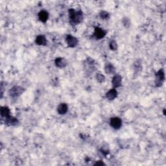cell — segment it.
Returning a JSON list of instances; mask_svg holds the SVG:
<instances>
[{
    "mask_svg": "<svg viewBox=\"0 0 166 166\" xmlns=\"http://www.w3.org/2000/svg\"><path fill=\"white\" fill-rule=\"evenodd\" d=\"M69 14L71 21L75 24L81 23L83 20V13L81 11H75L74 9H70Z\"/></svg>",
    "mask_w": 166,
    "mask_h": 166,
    "instance_id": "cell-1",
    "label": "cell"
},
{
    "mask_svg": "<svg viewBox=\"0 0 166 166\" xmlns=\"http://www.w3.org/2000/svg\"><path fill=\"white\" fill-rule=\"evenodd\" d=\"M25 90L23 88L20 87V86H15L14 87H12L11 90H9V95L12 98H16L20 96L22 93L24 92Z\"/></svg>",
    "mask_w": 166,
    "mask_h": 166,
    "instance_id": "cell-2",
    "label": "cell"
},
{
    "mask_svg": "<svg viewBox=\"0 0 166 166\" xmlns=\"http://www.w3.org/2000/svg\"><path fill=\"white\" fill-rule=\"evenodd\" d=\"M165 80V73L163 70H160L158 71L156 74V80H155V85L157 87H160L162 86L163 81Z\"/></svg>",
    "mask_w": 166,
    "mask_h": 166,
    "instance_id": "cell-3",
    "label": "cell"
},
{
    "mask_svg": "<svg viewBox=\"0 0 166 166\" xmlns=\"http://www.w3.org/2000/svg\"><path fill=\"white\" fill-rule=\"evenodd\" d=\"M110 126L114 129L118 130L122 126V121H121V119L120 118L118 117H114L110 119Z\"/></svg>",
    "mask_w": 166,
    "mask_h": 166,
    "instance_id": "cell-4",
    "label": "cell"
},
{
    "mask_svg": "<svg viewBox=\"0 0 166 166\" xmlns=\"http://www.w3.org/2000/svg\"><path fill=\"white\" fill-rule=\"evenodd\" d=\"M67 45L70 48H75L78 44V40L71 35H67L66 38Z\"/></svg>",
    "mask_w": 166,
    "mask_h": 166,
    "instance_id": "cell-5",
    "label": "cell"
},
{
    "mask_svg": "<svg viewBox=\"0 0 166 166\" xmlns=\"http://www.w3.org/2000/svg\"><path fill=\"white\" fill-rule=\"evenodd\" d=\"M106 31L103 30L100 27H95V31H94V36L96 39L100 40L106 36Z\"/></svg>",
    "mask_w": 166,
    "mask_h": 166,
    "instance_id": "cell-6",
    "label": "cell"
},
{
    "mask_svg": "<svg viewBox=\"0 0 166 166\" xmlns=\"http://www.w3.org/2000/svg\"><path fill=\"white\" fill-rule=\"evenodd\" d=\"M121 82H122V78H121V76L120 75L117 74V75L114 76L112 81L113 88H116L120 87V86H121Z\"/></svg>",
    "mask_w": 166,
    "mask_h": 166,
    "instance_id": "cell-7",
    "label": "cell"
},
{
    "mask_svg": "<svg viewBox=\"0 0 166 166\" xmlns=\"http://www.w3.org/2000/svg\"><path fill=\"white\" fill-rule=\"evenodd\" d=\"M5 123L7 125H9V126H15L16 125H18V124L19 123V121L16 118L10 116L9 117L5 118Z\"/></svg>",
    "mask_w": 166,
    "mask_h": 166,
    "instance_id": "cell-8",
    "label": "cell"
},
{
    "mask_svg": "<svg viewBox=\"0 0 166 166\" xmlns=\"http://www.w3.org/2000/svg\"><path fill=\"white\" fill-rule=\"evenodd\" d=\"M38 18L39 20L43 22V23H45L49 18V13L45 10H42L38 13Z\"/></svg>",
    "mask_w": 166,
    "mask_h": 166,
    "instance_id": "cell-9",
    "label": "cell"
},
{
    "mask_svg": "<svg viewBox=\"0 0 166 166\" xmlns=\"http://www.w3.org/2000/svg\"><path fill=\"white\" fill-rule=\"evenodd\" d=\"M106 97L108 100L112 101L118 97V91L114 88L111 89V90L107 91V93L106 94Z\"/></svg>",
    "mask_w": 166,
    "mask_h": 166,
    "instance_id": "cell-10",
    "label": "cell"
},
{
    "mask_svg": "<svg viewBox=\"0 0 166 166\" xmlns=\"http://www.w3.org/2000/svg\"><path fill=\"white\" fill-rule=\"evenodd\" d=\"M54 63H55L56 66H57L59 68H65L67 66V61L64 58L62 57L56 58L55 61H54Z\"/></svg>",
    "mask_w": 166,
    "mask_h": 166,
    "instance_id": "cell-11",
    "label": "cell"
},
{
    "mask_svg": "<svg viewBox=\"0 0 166 166\" xmlns=\"http://www.w3.org/2000/svg\"><path fill=\"white\" fill-rule=\"evenodd\" d=\"M68 106L66 103H60L57 108V112L60 115H64L68 112Z\"/></svg>",
    "mask_w": 166,
    "mask_h": 166,
    "instance_id": "cell-12",
    "label": "cell"
},
{
    "mask_svg": "<svg viewBox=\"0 0 166 166\" xmlns=\"http://www.w3.org/2000/svg\"><path fill=\"white\" fill-rule=\"evenodd\" d=\"M35 43L38 46H46L47 44V40L45 36L38 35L36 36Z\"/></svg>",
    "mask_w": 166,
    "mask_h": 166,
    "instance_id": "cell-13",
    "label": "cell"
},
{
    "mask_svg": "<svg viewBox=\"0 0 166 166\" xmlns=\"http://www.w3.org/2000/svg\"><path fill=\"white\" fill-rule=\"evenodd\" d=\"M11 114V111L10 109L7 106H2L1 108V115L2 117L4 118H8Z\"/></svg>",
    "mask_w": 166,
    "mask_h": 166,
    "instance_id": "cell-14",
    "label": "cell"
},
{
    "mask_svg": "<svg viewBox=\"0 0 166 166\" xmlns=\"http://www.w3.org/2000/svg\"><path fill=\"white\" fill-rule=\"evenodd\" d=\"M105 71L108 74H112L114 73L116 71V69L112 64L108 63L105 66Z\"/></svg>",
    "mask_w": 166,
    "mask_h": 166,
    "instance_id": "cell-15",
    "label": "cell"
},
{
    "mask_svg": "<svg viewBox=\"0 0 166 166\" xmlns=\"http://www.w3.org/2000/svg\"><path fill=\"white\" fill-rule=\"evenodd\" d=\"M109 47L111 50L116 51L118 49V44L116 40H111L109 43Z\"/></svg>",
    "mask_w": 166,
    "mask_h": 166,
    "instance_id": "cell-16",
    "label": "cell"
},
{
    "mask_svg": "<svg viewBox=\"0 0 166 166\" xmlns=\"http://www.w3.org/2000/svg\"><path fill=\"white\" fill-rule=\"evenodd\" d=\"M99 15L101 18L103 19H107L109 18V17H110V14L106 11H102L100 13Z\"/></svg>",
    "mask_w": 166,
    "mask_h": 166,
    "instance_id": "cell-17",
    "label": "cell"
},
{
    "mask_svg": "<svg viewBox=\"0 0 166 166\" xmlns=\"http://www.w3.org/2000/svg\"><path fill=\"white\" fill-rule=\"evenodd\" d=\"M96 79L99 83H102L104 81H105V77L102 74H97L96 75Z\"/></svg>",
    "mask_w": 166,
    "mask_h": 166,
    "instance_id": "cell-18",
    "label": "cell"
},
{
    "mask_svg": "<svg viewBox=\"0 0 166 166\" xmlns=\"http://www.w3.org/2000/svg\"><path fill=\"white\" fill-rule=\"evenodd\" d=\"M142 64H141V63H137V62H136L134 63V69H135V71H138V72H140V71L142 70Z\"/></svg>",
    "mask_w": 166,
    "mask_h": 166,
    "instance_id": "cell-19",
    "label": "cell"
},
{
    "mask_svg": "<svg viewBox=\"0 0 166 166\" xmlns=\"http://www.w3.org/2000/svg\"><path fill=\"white\" fill-rule=\"evenodd\" d=\"M123 23L124 26H125V27H128V26H130V20L127 18H123Z\"/></svg>",
    "mask_w": 166,
    "mask_h": 166,
    "instance_id": "cell-20",
    "label": "cell"
},
{
    "mask_svg": "<svg viewBox=\"0 0 166 166\" xmlns=\"http://www.w3.org/2000/svg\"><path fill=\"white\" fill-rule=\"evenodd\" d=\"M101 151L102 152L103 154L105 155H107L109 153V150L108 149H105V147H103L102 149H101Z\"/></svg>",
    "mask_w": 166,
    "mask_h": 166,
    "instance_id": "cell-21",
    "label": "cell"
},
{
    "mask_svg": "<svg viewBox=\"0 0 166 166\" xmlns=\"http://www.w3.org/2000/svg\"><path fill=\"white\" fill-rule=\"evenodd\" d=\"M95 165H105V163H104L102 161H99V162H96L95 163Z\"/></svg>",
    "mask_w": 166,
    "mask_h": 166,
    "instance_id": "cell-22",
    "label": "cell"
}]
</instances>
